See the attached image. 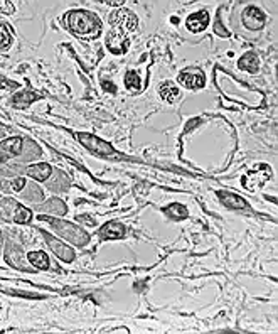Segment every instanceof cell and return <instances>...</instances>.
<instances>
[{
	"mask_svg": "<svg viewBox=\"0 0 278 334\" xmlns=\"http://www.w3.org/2000/svg\"><path fill=\"white\" fill-rule=\"evenodd\" d=\"M0 151L7 155H19L22 152V139L20 137H12L0 143Z\"/></svg>",
	"mask_w": 278,
	"mask_h": 334,
	"instance_id": "9a60e30c",
	"label": "cell"
},
{
	"mask_svg": "<svg viewBox=\"0 0 278 334\" xmlns=\"http://www.w3.org/2000/svg\"><path fill=\"white\" fill-rule=\"evenodd\" d=\"M27 260L31 262L34 267H37L40 270L49 268V258L44 252H29L27 253Z\"/></svg>",
	"mask_w": 278,
	"mask_h": 334,
	"instance_id": "ac0fdd59",
	"label": "cell"
},
{
	"mask_svg": "<svg viewBox=\"0 0 278 334\" xmlns=\"http://www.w3.org/2000/svg\"><path fill=\"white\" fill-rule=\"evenodd\" d=\"M39 221H48L51 226L59 235H62L65 238H68L71 243H74L76 246H84L88 245L90 241V235H86L83 229L74 226L73 223L69 221H61V220H54L51 216H46V215H39Z\"/></svg>",
	"mask_w": 278,
	"mask_h": 334,
	"instance_id": "7a4b0ae2",
	"label": "cell"
},
{
	"mask_svg": "<svg viewBox=\"0 0 278 334\" xmlns=\"http://www.w3.org/2000/svg\"><path fill=\"white\" fill-rule=\"evenodd\" d=\"M103 88H105V90H110V91H112V93H115V91H117V88H115V86H113V83H110V81H108V83H106V81H103Z\"/></svg>",
	"mask_w": 278,
	"mask_h": 334,
	"instance_id": "484cf974",
	"label": "cell"
},
{
	"mask_svg": "<svg viewBox=\"0 0 278 334\" xmlns=\"http://www.w3.org/2000/svg\"><path fill=\"white\" fill-rule=\"evenodd\" d=\"M26 186V179H22V177H19V179H15L14 182H12V189L14 191H20L22 187Z\"/></svg>",
	"mask_w": 278,
	"mask_h": 334,
	"instance_id": "d4e9b609",
	"label": "cell"
},
{
	"mask_svg": "<svg viewBox=\"0 0 278 334\" xmlns=\"http://www.w3.org/2000/svg\"><path fill=\"white\" fill-rule=\"evenodd\" d=\"M265 14L254 5H248V7L243 10V24L250 31H260L265 26Z\"/></svg>",
	"mask_w": 278,
	"mask_h": 334,
	"instance_id": "ba28073f",
	"label": "cell"
},
{
	"mask_svg": "<svg viewBox=\"0 0 278 334\" xmlns=\"http://www.w3.org/2000/svg\"><path fill=\"white\" fill-rule=\"evenodd\" d=\"M103 4H106V5H123V2H112V0H110V2H103Z\"/></svg>",
	"mask_w": 278,
	"mask_h": 334,
	"instance_id": "83f0119b",
	"label": "cell"
},
{
	"mask_svg": "<svg viewBox=\"0 0 278 334\" xmlns=\"http://www.w3.org/2000/svg\"><path fill=\"white\" fill-rule=\"evenodd\" d=\"M0 218L9 223H29L32 220V211L24 208L17 201L7 198L0 201Z\"/></svg>",
	"mask_w": 278,
	"mask_h": 334,
	"instance_id": "3957f363",
	"label": "cell"
},
{
	"mask_svg": "<svg viewBox=\"0 0 278 334\" xmlns=\"http://www.w3.org/2000/svg\"><path fill=\"white\" fill-rule=\"evenodd\" d=\"M39 210L44 211V213H51V215H59V216L68 213L66 204L62 203L61 199H51V201H48V203H44L42 206H39Z\"/></svg>",
	"mask_w": 278,
	"mask_h": 334,
	"instance_id": "2e32d148",
	"label": "cell"
},
{
	"mask_svg": "<svg viewBox=\"0 0 278 334\" xmlns=\"http://www.w3.org/2000/svg\"><path fill=\"white\" fill-rule=\"evenodd\" d=\"M165 213L170 218H176V220H184V218L189 216V211L185 210L182 204H170V206H167Z\"/></svg>",
	"mask_w": 278,
	"mask_h": 334,
	"instance_id": "44dd1931",
	"label": "cell"
},
{
	"mask_svg": "<svg viewBox=\"0 0 278 334\" xmlns=\"http://www.w3.org/2000/svg\"><path fill=\"white\" fill-rule=\"evenodd\" d=\"M218 198L221 199V203L224 206H228L231 210H245L248 208L246 201L240 198L238 194H233V193H226V191H218Z\"/></svg>",
	"mask_w": 278,
	"mask_h": 334,
	"instance_id": "4fadbf2b",
	"label": "cell"
},
{
	"mask_svg": "<svg viewBox=\"0 0 278 334\" xmlns=\"http://www.w3.org/2000/svg\"><path fill=\"white\" fill-rule=\"evenodd\" d=\"M214 32H216L218 36H221V37H229V32L224 29L223 22H221V19H219V17L216 19V24H214Z\"/></svg>",
	"mask_w": 278,
	"mask_h": 334,
	"instance_id": "cb8c5ba5",
	"label": "cell"
},
{
	"mask_svg": "<svg viewBox=\"0 0 278 334\" xmlns=\"http://www.w3.org/2000/svg\"><path fill=\"white\" fill-rule=\"evenodd\" d=\"M179 83H182L185 88L198 90V88H202V86H204L206 78H204V74H201V73L184 71V73L179 74Z\"/></svg>",
	"mask_w": 278,
	"mask_h": 334,
	"instance_id": "7c38bea8",
	"label": "cell"
},
{
	"mask_svg": "<svg viewBox=\"0 0 278 334\" xmlns=\"http://www.w3.org/2000/svg\"><path fill=\"white\" fill-rule=\"evenodd\" d=\"M125 86L129 90H138L140 88V78L135 71H129L125 74Z\"/></svg>",
	"mask_w": 278,
	"mask_h": 334,
	"instance_id": "603a6c76",
	"label": "cell"
},
{
	"mask_svg": "<svg viewBox=\"0 0 278 334\" xmlns=\"http://www.w3.org/2000/svg\"><path fill=\"white\" fill-rule=\"evenodd\" d=\"M106 46L113 54H125L129 51L130 39L126 32L120 31V29H113L106 37Z\"/></svg>",
	"mask_w": 278,
	"mask_h": 334,
	"instance_id": "52a82bcc",
	"label": "cell"
},
{
	"mask_svg": "<svg viewBox=\"0 0 278 334\" xmlns=\"http://www.w3.org/2000/svg\"><path fill=\"white\" fill-rule=\"evenodd\" d=\"M40 235L44 237L46 243L49 245V248L54 252L56 257H59L62 262H73L74 260V252L69 248L68 245H65L62 241H59L57 238H54L53 235L46 233V232H40Z\"/></svg>",
	"mask_w": 278,
	"mask_h": 334,
	"instance_id": "9c48e42d",
	"label": "cell"
},
{
	"mask_svg": "<svg viewBox=\"0 0 278 334\" xmlns=\"http://www.w3.org/2000/svg\"><path fill=\"white\" fill-rule=\"evenodd\" d=\"M110 24L115 29H120V31L129 34L130 31H135L137 29L138 20H137V15L130 12L129 9H118L117 12L110 15Z\"/></svg>",
	"mask_w": 278,
	"mask_h": 334,
	"instance_id": "8992f818",
	"label": "cell"
},
{
	"mask_svg": "<svg viewBox=\"0 0 278 334\" xmlns=\"http://www.w3.org/2000/svg\"><path fill=\"white\" fill-rule=\"evenodd\" d=\"M78 220H84V223H86V224H90V226H93V224H95V221H93L90 216H79Z\"/></svg>",
	"mask_w": 278,
	"mask_h": 334,
	"instance_id": "4316f807",
	"label": "cell"
},
{
	"mask_svg": "<svg viewBox=\"0 0 278 334\" xmlns=\"http://www.w3.org/2000/svg\"><path fill=\"white\" fill-rule=\"evenodd\" d=\"M159 93H160V96L164 98L165 101L174 103V101H176V98L179 96V88L174 83L167 81V83H164V85L160 86Z\"/></svg>",
	"mask_w": 278,
	"mask_h": 334,
	"instance_id": "d6986e66",
	"label": "cell"
},
{
	"mask_svg": "<svg viewBox=\"0 0 278 334\" xmlns=\"http://www.w3.org/2000/svg\"><path fill=\"white\" fill-rule=\"evenodd\" d=\"M270 177H271L270 167L266 164H258V165L251 167V169L241 177V184H243V187L248 189V191H254V189L262 187Z\"/></svg>",
	"mask_w": 278,
	"mask_h": 334,
	"instance_id": "277c9868",
	"label": "cell"
},
{
	"mask_svg": "<svg viewBox=\"0 0 278 334\" xmlns=\"http://www.w3.org/2000/svg\"><path fill=\"white\" fill-rule=\"evenodd\" d=\"M240 70H245L248 73H256L258 71V56L254 53H246L238 62Z\"/></svg>",
	"mask_w": 278,
	"mask_h": 334,
	"instance_id": "e0dca14e",
	"label": "cell"
},
{
	"mask_svg": "<svg viewBox=\"0 0 278 334\" xmlns=\"http://www.w3.org/2000/svg\"><path fill=\"white\" fill-rule=\"evenodd\" d=\"M27 172V176H31L32 179H36V181H46L48 177L53 174V167H51L49 164H36V165H31V167H27L26 169Z\"/></svg>",
	"mask_w": 278,
	"mask_h": 334,
	"instance_id": "5bb4252c",
	"label": "cell"
},
{
	"mask_svg": "<svg viewBox=\"0 0 278 334\" xmlns=\"http://www.w3.org/2000/svg\"><path fill=\"white\" fill-rule=\"evenodd\" d=\"M66 24L74 36L83 39L98 37L101 32V20L98 19V15L88 12V10H71V12H68Z\"/></svg>",
	"mask_w": 278,
	"mask_h": 334,
	"instance_id": "6da1fadb",
	"label": "cell"
},
{
	"mask_svg": "<svg viewBox=\"0 0 278 334\" xmlns=\"http://www.w3.org/2000/svg\"><path fill=\"white\" fill-rule=\"evenodd\" d=\"M39 95L32 93V91H22V93L14 96V105L15 107H27L29 103H32L34 100H37Z\"/></svg>",
	"mask_w": 278,
	"mask_h": 334,
	"instance_id": "ffe728a7",
	"label": "cell"
},
{
	"mask_svg": "<svg viewBox=\"0 0 278 334\" xmlns=\"http://www.w3.org/2000/svg\"><path fill=\"white\" fill-rule=\"evenodd\" d=\"M100 237L103 240H120L125 237V226L118 221H108L100 228Z\"/></svg>",
	"mask_w": 278,
	"mask_h": 334,
	"instance_id": "8fae6325",
	"label": "cell"
},
{
	"mask_svg": "<svg viewBox=\"0 0 278 334\" xmlns=\"http://www.w3.org/2000/svg\"><path fill=\"white\" fill-rule=\"evenodd\" d=\"M10 43H12V34H10L9 27L0 24V49H7Z\"/></svg>",
	"mask_w": 278,
	"mask_h": 334,
	"instance_id": "7402d4cb",
	"label": "cell"
},
{
	"mask_svg": "<svg viewBox=\"0 0 278 334\" xmlns=\"http://www.w3.org/2000/svg\"><path fill=\"white\" fill-rule=\"evenodd\" d=\"M76 139L83 143L88 151H91L96 155H101V157H108V155L112 157V155L117 154V151H115L108 142L98 139V137L91 135V134H76Z\"/></svg>",
	"mask_w": 278,
	"mask_h": 334,
	"instance_id": "5b68a950",
	"label": "cell"
},
{
	"mask_svg": "<svg viewBox=\"0 0 278 334\" xmlns=\"http://www.w3.org/2000/svg\"><path fill=\"white\" fill-rule=\"evenodd\" d=\"M207 24H209V14L206 10H199V12L190 14L187 22H185V26H187L190 32H202L207 27Z\"/></svg>",
	"mask_w": 278,
	"mask_h": 334,
	"instance_id": "30bf717a",
	"label": "cell"
}]
</instances>
